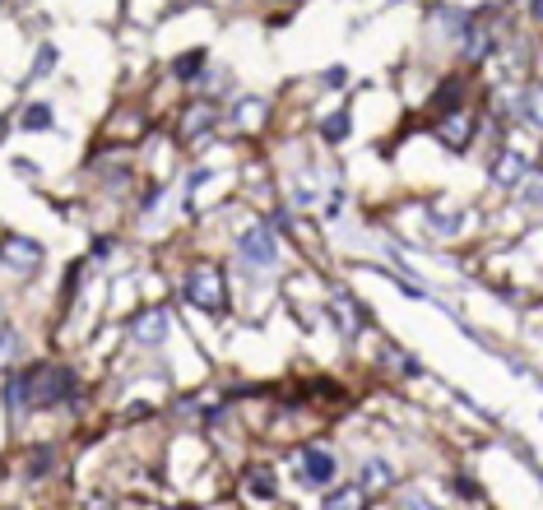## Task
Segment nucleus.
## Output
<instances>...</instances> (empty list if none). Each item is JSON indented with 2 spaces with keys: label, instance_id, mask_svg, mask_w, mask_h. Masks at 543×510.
Segmentation results:
<instances>
[{
  "label": "nucleus",
  "instance_id": "9",
  "mask_svg": "<svg viewBox=\"0 0 543 510\" xmlns=\"http://www.w3.org/2000/svg\"><path fill=\"white\" fill-rule=\"evenodd\" d=\"M51 474H56V445H47V441L28 445V455H24V478H28V483H43V478H51Z\"/></svg>",
  "mask_w": 543,
  "mask_h": 510
},
{
  "label": "nucleus",
  "instance_id": "26",
  "mask_svg": "<svg viewBox=\"0 0 543 510\" xmlns=\"http://www.w3.org/2000/svg\"><path fill=\"white\" fill-rule=\"evenodd\" d=\"M209 177H214V168H195V172L186 177V195H195V191H200V186H205V181H209Z\"/></svg>",
  "mask_w": 543,
  "mask_h": 510
},
{
  "label": "nucleus",
  "instance_id": "28",
  "mask_svg": "<svg viewBox=\"0 0 543 510\" xmlns=\"http://www.w3.org/2000/svg\"><path fill=\"white\" fill-rule=\"evenodd\" d=\"M451 492H460V497H478V487H474L469 478H451Z\"/></svg>",
  "mask_w": 543,
  "mask_h": 510
},
{
  "label": "nucleus",
  "instance_id": "30",
  "mask_svg": "<svg viewBox=\"0 0 543 510\" xmlns=\"http://www.w3.org/2000/svg\"><path fill=\"white\" fill-rule=\"evenodd\" d=\"M10 126H14V121H10V112H0V145H5V139H10Z\"/></svg>",
  "mask_w": 543,
  "mask_h": 510
},
{
  "label": "nucleus",
  "instance_id": "22",
  "mask_svg": "<svg viewBox=\"0 0 543 510\" xmlns=\"http://www.w3.org/2000/svg\"><path fill=\"white\" fill-rule=\"evenodd\" d=\"M460 214H441V209H428V228L432 232H441V237H451V232H460Z\"/></svg>",
  "mask_w": 543,
  "mask_h": 510
},
{
  "label": "nucleus",
  "instance_id": "31",
  "mask_svg": "<svg viewBox=\"0 0 543 510\" xmlns=\"http://www.w3.org/2000/svg\"><path fill=\"white\" fill-rule=\"evenodd\" d=\"M405 510H432V506L422 501V497H405Z\"/></svg>",
  "mask_w": 543,
  "mask_h": 510
},
{
  "label": "nucleus",
  "instance_id": "2",
  "mask_svg": "<svg viewBox=\"0 0 543 510\" xmlns=\"http://www.w3.org/2000/svg\"><path fill=\"white\" fill-rule=\"evenodd\" d=\"M186 302L195 306V311H209V316L224 311V306H228L224 270H218V264H209V260L191 264V274H186Z\"/></svg>",
  "mask_w": 543,
  "mask_h": 510
},
{
  "label": "nucleus",
  "instance_id": "11",
  "mask_svg": "<svg viewBox=\"0 0 543 510\" xmlns=\"http://www.w3.org/2000/svg\"><path fill=\"white\" fill-rule=\"evenodd\" d=\"M525 172H530V162L520 158V153H511V149H501V158H497V168H492V181L501 191H515L520 181H525Z\"/></svg>",
  "mask_w": 543,
  "mask_h": 510
},
{
  "label": "nucleus",
  "instance_id": "24",
  "mask_svg": "<svg viewBox=\"0 0 543 510\" xmlns=\"http://www.w3.org/2000/svg\"><path fill=\"white\" fill-rule=\"evenodd\" d=\"M130 177H135L130 168H112V172H107V191H112V195H116V191H130Z\"/></svg>",
  "mask_w": 543,
  "mask_h": 510
},
{
  "label": "nucleus",
  "instance_id": "21",
  "mask_svg": "<svg viewBox=\"0 0 543 510\" xmlns=\"http://www.w3.org/2000/svg\"><path fill=\"white\" fill-rule=\"evenodd\" d=\"M460 98H465V89H460V84H446V89L432 98V107H437V112H465V102H460Z\"/></svg>",
  "mask_w": 543,
  "mask_h": 510
},
{
  "label": "nucleus",
  "instance_id": "12",
  "mask_svg": "<svg viewBox=\"0 0 543 510\" xmlns=\"http://www.w3.org/2000/svg\"><path fill=\"white\" fill-rule=\"evenodd\" d=\"M19 357H24V334H19L14 320L5 316V320H0V372L19 366Z\"/></svg>",
  "mask_w": 543,
  "mask_h": 510
},
{
  "label": "nucleus",
  "instance_id": "33",
  "mask_svg": "<svg viewBox=\"0 0 543 510\" xmlns=\"http://www.w3.org/2000/svg\"><path fill=\"white\" fill-rule=\"evenodd\" d=\"M534 19H543V0H534Z\"/></svg>",
  "mask_w": 543,
  "mask_h": 510
},
{
  "label": "nucleus",
  "instance_id": "8",
  "mask_svg": "<svg viewBox=\"0 0 543 510\" xmlns=\"http://www.w3.org/2000/svg\"><path fill=\"white\" fill-rule=\"evenodd\" d=\"M0 404H5V418H10V422H24V418H28V404H24V376H19V366H10L5 381H0Z\"/></svg>",
  "mask_w": 543,
  "mask_h": 510
},
{
  "label": "nucleus",
  "instance_id": "34",
  "mask_svg": "<svg viewBox=\"0 0 543 510\" xmlns=\"http://www.w3.org/2000/svg\"><path fill=\"white\" fill-rule=\"evenodd\" d=\"M0 320H5V297H0Z\"/></svg>",
  "mask_w": 543,
  "mask_h": 510
},
{
  "label": "nucleus",
  "instance_id": "3",
  "mask_svg": "<svg viewBox=\"0 0 543 510\" xmlns=\"http://www.w3.org/2000/svg\"><path fill=\"white\" fill-rule=\"evenodd\" d=\"M43 260H47V251H43L37 237H24V232L0 237V264H5L14 279H33L37 270H43Z\"/></svg>",
  "mask_w": 543,
  "mask_h": 510
},
{
  "label": "nucleus",
  "instance_id": "15",
  "mask_svg": "<svg viewBox=\"0 0 543 510\" xmlns=\"http://www.w3.org/2000/svg\"><path fill=\"white\" fill-rule=\"evenodd\" d=\"M362 492H367V487H395V468L386 464V459H367L362 464Z\"/></svg>",
  "mask_w": 543,
  "mask_h": 510
},
{
  "label": "nucleus",
  "instance_id": "23",
  "mask_svg": "<svg viewBox=\"0 0 543 510\" xmlns=\"http://www.w3.org/2000/svg\"><path fill=\"white\" fill-rule=\"evenodd\" d=\"M247 487H251V497H274V474L270 468H251V478H247Z\"/></svg>",
  "mask_w": 543,
  "mask_h": 510
},
{
  "label": "nucleus",
  "instance_id": "5",
  "mask_svg": "<svg viewBox=\"0 0 543 510\" xmlns=\"http://www.w3.org/2000/svg\"><path fill=\"white\" fill-rule=\"evenodd\" d=\"M334 455L326 451V445H307V451L297 455V483L302 487H330L334 483Z\"/></svg>",
  "mask_w": 543,
  "mask_h": 510
},
{
  "label": "nucleus",
  "instance_id": "6",
  "mask_svg": "<svg viewBox=\"0 0 543 510\" xmlns=\"http://www.w3.org/2000/svg\"><path fill=\"white\" fill-rule=\"evenodd\" d=\"M168 325H172V316L163 311V306H149V311H139V316H130V325H126V334L139 343V349H158V343L168 339Z\"/></svg>",
  "mask_w": 543,
  "mask_h": 510
},
{
  "label": "nucleus",
  "instance_id": "7",
  "mask_svg": "<svg viewBox=\"0 0 543 510\" xmlns=\"http://www.w3.org/2000/svg\"><path fill=\"white\" fill-rule=\"evenodd\" d=\"M214 121H218L214 102H191L186 116H181V145H195V139H205V135L214 130Z\"/></svg>",
  "mask_w": 543,
  "mask_h": 510
},
{
  "label": "nucleus",
  "instance_id": "27",
  "mask_svg": "<svg viewBox=\"0 0 543 510\" xmlns=\"http://www.w3.org/2000/svg\"><path fill=\"white\" fill-rule=\"evenodd\" d=\"M107 255H112V237H98V241H93V260L103 264Z\"/></svg>",
  "mask_w": 543,
  "mask_h": 510
},
{
  "label": "nucleus",
  "instance_id": "14",
  "mask_svg": "<svg viewBox=\"0 0 543 510\" xmlns=\"http://www.w3.org/2000/svg\"><path fill=\"white\" fill-rule=\"evenodd\" d=\"M465 60H483L492 47H497V37H492V28L488 24H465Z\"/></svg>",
  "mask_w": 543,
  "mask_h": 510
},
{
  "label": "nucleus",
  "instance_id": "1",
  "mask_svg": "<svg viewBox=\"0 0 543 510\" xmlns=\"http://www.w3.org/2000/svg\"><path fill=\"white\" fill-rule=\"evenodd\" d=\"M19 376H24V404L28 413H47V408H79V372L70 362H28L19 366Z\"/></svg>",
  "mask_w": 543,
  "mask_h": 510
},
{
  "label": "nucleus",
  "instance_id": "18",
  "mask_svg": "<svg viewBox=\"0 0 543 510\" xmlns=\"http://www.w3.org/2000/svg\"><path fill=\"white\" fill-rule=\"evenodd\" d=\"M205 60H209V51H186V56H177V66H172V75L177 79H200V75H205Z\"/></svg>",
  "mask_w": 543,
  "mask_h": 510
},
{
  "label": "nucleus",
  "instance_id": "25",
  "mask_svg": "<svg viewBox=\"0 0 543 510\" xmlns=\"http://www.w3.org/2000/svg\"><path fill=\"white\" fill-rule=\"evenodd\" d=\"M10 168L24 177V181H37V162H33V158H10Z\"/></svg>",
  "mask_w": 543,
  "mask_h": 510
},
{
  "label": "nucleus",
  "instance_id": "29",
  "mask_svg": "<svg viewBox=\"0 0 543 510\" xmlns=\"http://www.w3.org/2000/svg\"><path fill=\"white\" fill-rule=\"evenodd\" d=\"M320 79H326L330 89H339V84H349V70H326V75H320Z\"/></svg>",
  "mask_w": 543,
  "mask_h": 510
},
{
  "label": "nucleus",
  "instance_id": "20",
  "mask_svg": "<svg viewBox=\"0 0 543 510\" xmlns=\"http://www.w3.org/2000/svg\"><path fill=\"white\" fill-rule=\"evenodd\" d=\"M56 60H60V51L47 43V47H37V56H33V66H28V79H43V75H51L56 70Z\"/></svg>",
  "mask_w": 543,
  "mask_h": 510
},
{
  "label": "nucleus",
  "instance_id": "4",
  "mask_svg": "<svg viewBox=\"0 0 543 510\" xmlns=\"http://www.w3.org/2000/svg\"><path fill=\"white\" fill-rule=\"evenodd\" d=\"M237 260L251 264V270H274L279 264V237L265 223H251V228L237 232Z\"/></svg>",
  "mask_w": 543,
  "mask_h": 510
},
{
  "label": "nucleus",
  "instance_id": "13",
  "mask_svg": "<svg viewBox=\"0 0 543 510\" xmlns=\"http://www.w3.org/2000/svg\"><path fill=\"white\" fill-rule=\"evenodd\" d=\"M469 135H474V121H469L465 112H455L446 126H441V145L455 149V153H465V149H469Z\"/></svg>",
  "mask_w": 543,
  "mask_h": 510
},
{
  "label": "nucleus",
  "instance_id": "17",
  "mask_svg": "<svg viewBox=\"0 0 543 510\" xmlns=\"http://www.w3.org/2000/svg\"><path fill=\"white\" fill-rule=\"evenodd\" d=\"M326 510H362V487H358V483H349V487H330Z\"/></svg>",
  "mask_w": 543,
  "mask_h": 510
},
{
  "label": "nucleus",
  "instance_id": "10",
  "mask_svg": "<svg viewBox=\"0 0 543 510\" xmlns=\"http://www.w3.org/2000/svg\"><path fill=\"white\" fill-rule=\"evenodd\" d=\"M19 130H28V135H43V130H56V107L51 102H24V112H19Z\"/></svg>",
  "mask_w": 543,
  "mask_h": 510
},
{
  "label": "nucleus",
  "instance_id": "32",
  "mask_svg": "<svg viewBox=\"0 0 543 510\" xmlns=\"http://www.w3.org/2000/svg\"><path fill=\"white\" fill-rule=\"evenodd\" d=\"M84 510H112V501H103V497H98V501H89Z\"/></svg>",
  "mask_w": 543,
  "mask_h": 510
},
{
  "label": "nucleus",
  "instance_id": "19",
  "mask_svg": "<svg viewBox=\"0 0 543 510\" xmlns=\"http://www.w3.org/2000/svg\"><path fill=\"white\" fill-rule=\"evenodd\" d=\"M520 116L530 121V126H543V84H534V89H525V98H520V107H515Z\"/></svg>",
  "mask_w": 543,
  "mask_h": 510
},
{
  "label": "nucleus",
  "instance_id": "16",
  "mask_svg": "<svg viewBox=\"0 0 543 510\" xmlns=\"http://www.w3.org/2000/svg\"><path fill=\"white\" fill-rule=\"evenodd\" d=\"M349 130H353V116H349L344 107L330 112V116H326V126H320V135H326V145H344Z\"/></svg>",
  "mask_w": 543,
  "mask_h": 510
}]
</instances>
